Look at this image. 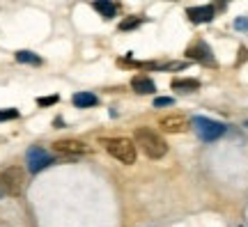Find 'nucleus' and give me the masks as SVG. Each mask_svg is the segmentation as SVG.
<instances>
[{
	"label": "nucleus",
	"mask_w": 248,
	"mask_h": 227,
	"mask_svg": "<svg viewBox=\"0 0 248 227\" xmlns=\"http://www.w3.org/2000/svg\"><path fill=\"white\" fill-rule=\"evenodd\" d=\"M133 140H136V145H140L142 154L147 158H161L168 151V142L161 138L159 131H154L150 126H138L133 131Z\"/></svg>",
	"instance_id": "nucleus-1"
},
{
	"label": "nucleus",
	"mask_w": 248,
	"mask_h": 227,
	"mask_svg": "<svg viewBox=\"0 0 248 227\" xmlns=\"http://www.w3.org/2000/svg\"><path fill=\"white\" fill-rule=\"evenodd\" d=\"M23 186H26V172H23V167L12 166L0 172V193L16 197V195L23 193Z\"/></svg>",
	"instance_id": "nucleus-2"
},
{
	"label": "nucleus",
	"mask_w": 248,
	"mask_h": 227,
	"mask_svg": "<svg viewBox=\"0 0 248 227\" xmlns=\"http://www.w3.org/2000/svg\"><path fill=\"white\" fill-rule=\"evenodd\" d=\"M104 147L113 158H117L124 166L136 163V145L129 138H108L104 140Z\"/></svg>",
	"instance_id": "nucleus-3"
},
{
	"label": "nucleus",
	"mask_w": 248,
	"mask_h": 227,
	"mask_svg": "<svg viewBox=\"0 0 248 227\" xmlns=\"http://www.w3.org/2000/svg\"><path fill=\"white\" fill-rule=\"evenodd\" d=\"M193 129H195V133L200 136V140L214 142V140H218L223 133H225V124L216 122V120H209V117H195Z\"/></svg>",
	"instance_id": "nucleus-4"
},
{
	"label": "nucleus",
	"mask_w": 248,
	"mask_h": 227,
	"mask_svg": "<svg viewBox=\"0 0 248 227\" xmlns=\"http://www.w3.org/2000/svg\"><path fill=\"white\" fill-rule=\"evenodd\" d=\"M26 161H28V170L32 175H37V172H42L44 167H48L53 163V156L42 147H30L26 151Z\"/></svg>",
	"instance_id": "nucleus-5"
},
{
	"label": "nucleus",
	"mask_w": 248,
	"mask_h": 227,
	"mask_svg": "<svg viewBox=\"0 0 248 227\" xmlns=\"http://www.w3.org/2000/svg\"><path fill=\"white\" fill-rule=\"evenodd\" d=\"M186 58H188V60H195V62H202V64H207V67H216V60H214L212 48L204 44L202 39L193 42V44L186 48Z\"/></svg>",
	"instance_id": "nucleus-6"
},
{
	"label": "nucleus",
	"mask_w": 248,
	"mask_h": 227,
	"mask_svg": "<svg viewBox=\"0 0 248 227\" xmlns=\"http://www.w3.org/2000/svg\"><path fill=\"white\" fill-rule=\"evenodd\" d=\"M159 126H161V131H166V133H184V131H188V120H186L184 115L172 113V115L161 117Z\"/></svg>",
	"instance_id": "nucleus-7"
},
{
	"label": "nucleus",
	"mask_w": 248,
	"mask_h": 227,
	"mask_svg": "<svg viewBox=\"0 0 248 227\" xmlns=\"http://www.w3.org/2000/svg\"><path fill=\"white\" fill-rule=\"evenodd\" d=\"M53 149L60 154H71V156H78V154H88L90 147L80 140H58L53 142Z\"/></svg>",
	"instance_id": "nucleus-8"
},
{
	"label": "nucleus",
	"mask_w": 248,
	"mask_h": 227,
	"mask_svg": "<svg viewBox=\"0 0 248 227\" xmlns=\"http://www.w3.org/2000/svg\"><path fill=\"white\" fill-rule=\"evenodd\" d=\"M186 16H188V21H193V23H209V21H214V16H216V9H214L212 5L191 7L186 12Z\"/></svg>",
	"instance_id": "nucleus-9"
},
{
	"label": "nucleus",
	"mask_w": 248,
	"mask_h": 227,
	"mask_svg": "<svg viewBox=\"0 0 248 227\" xmlns=\"http://www.w3.org/2000/svg\"><path fill=\"white\" fill-rule=\"evenodd\" d=\"M131 88L133 92H138V94H154L156 92V85H154V80L150 76H133L131 78Z\"/></svg>",
	"instance_id": "nucleus-10"
},
{
	"label": "nucleus",
	"mask_w": 248,
	"mask_h": 227,
	"mask_svg": "<svg viewBox=\"0 0 248 227\" xmlns=\"http://www.w3.org/2000/svg\"><path fill=\"white\" fill-rule=\"evenodd\" d=\"M170 88L177 90V92H198V90H200V83L195 78H172Z\"/></svg>",
	"instance_id": "nucleus-11"
},
{
	"label": "nucleus",
	"mask_w": 248,
	"mask_h": 227,
	"mask_svg": "<svg viewBox=\"0 0 248 227\" xmlns=\"http://www.w3.org/2000/svg\"><path fill=\"white\" fill-rule=\"evenodd\" d=\"M71 101H74V106H76V108H92V106L99 104L97 94H92V92H76Z\"/></svg>",
	"instance_id": "nucleus-12"
},
{
	"label": "nucleus",
	"mask_w": 248,
	"mask_h": 227,
	"mask_svg": "<svg viewBox=\"0 0 248 227\" xmlns=\"http://www.w3.org/2000/svg\"><path fill=\"white\" fill-rule=\"evenodd\" d=\"M92 7L97 9L104 18H113L117 14V5H115V2H94Z\"/></svg>",
	"instance_id": "nucleus-13"
},
{
	"label": "nucleus",
	"mask_w": 248,
	"mask_h": 227,
	"mask_svg": "<svg viewBox=\"0 0 248 227\" xmlns=\"http://www.w3.org/2000/svg\"><path fill=\"white\" fill-rule=\"evenodd\" d=\"M16 62H21V64H42V58L32 51H18Z\"/></svg>",
	"instance_id": "nucleus-14"
},
{
	"label": "nucleus",
	"mask_w": 248,
	"mask_h": 227,
	"mask_svg": "<svg viewBox=\"0 0 248 227\" xmlns=\"http://www.w3.org/2000/svg\"><path fill=\"white\" fill-rule=\"evenodd\" d=\"M142 23V18L140 16H129V18H124L122 23H120V32H126V30H133V28H138Z\"/></svg>",
	"instance_id": "nucleus-15"
},
{
	"label": "nucleus",
	"mask_w": 248,
	"mask_h": 227,
	"mask_svg": "<svg viewBox=\"0 0 248 227\" xmlns=\"http://www.w3.org/2000/svg\"><path fill=\"white\" fill-rule=\"evenodd\" d=\"M18 110L16 108H7V110H0V122H7V120H16Z\"/></svg>",
	"instance_id": "nucleus-16"
},
{
	"label": "nucleus",
	"mask_w": 248,
	"mask_h": 227,
	"mask_svg": "<svg viewBox=\"0 0 248 227\" xmlns=\"http://www.w3.org/2000/svg\"><path fill=\"white\" fill-rule=\"evenodd\" d=\"M53 104H58V96H39L37 99V106H53Z\"/></svg>",
	"instance_id": "nucleus-17"
},
{
	"label": "nucleus",
	"mask_w": 248,
	"mask_h": 227,
	"mask_svg": "<svg viewBox=\"0 0 248 227\" xmlns=\"http://www.w3.org/2000/svg\"><path fill=\"white\" fill-rule=\"evenodd\" d=\"M161 106H172V99L170 96H156L154 99V108H161Z\"/></svg>",
	"instance_id": "nucleus-18"
},
{
	"label": "nucleus",
	"mask_w": 248,
	"mask_h": 227,
	"mask_svg": "<svg viewBox=\"0 0 248 227\" xmlns=\"http://www.w3.org/2000/svg\"><path fill=\"white\" fill-rule=\"evenodd\" d=\"M234 28H237V30H248V18H237V21H234Z\"/></svg>",
	"instance_id": "nucleus-19"
},
{
	"label": "nucleus",
	"mask_w": 248,
	"mask_h": 227,
	"mask_svg": "<svg viewBox=\"0 0 248 227\" xmlns=\"http://www.w3.org/2000/svg\"><path fill=\"white\" fill-rule=\"evenodd\" d=\"M246 126H248V122H246Z\"/></svg>",
	"instance_id": "nucleus-20"
}]
</instances>
